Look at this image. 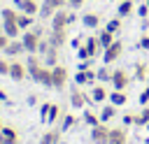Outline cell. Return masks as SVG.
Here are the masks:
<instances>
[{"instance_id": "obj_23", "label": "cell", "mask_w": 149, "mask_h": 144, "mask_svg": "<svg viewBox=\"0 0 149 144\" xmlns=\"http://www.w3.org/2000/svg\"><path fill=\"white\" fill-rule=\"evenodd\" d=\"M61 142V130H47L40 137V144H58Z\"/></svg>"}, {"instance_id": "obj_46", "label": "cell", "mask_w": 149, "mask_h": 144, "mask_svg": "<svg viewBox=\"0 0 149 144\" xmlns=\"http://www.w3.org/2000/svg\"><path fill=\"white\" fill-rule=\"evenodd\" d=\"M88 67H91V60H81L79 63V70H88Z\"/></svg>"}, {"instance_id": "obj_11", "label": "cell", "mask_w": 149, "mask_h": 144, "mask_svg": "<svg viewBox=\"0 0 149 144\" xmlns=\"http://www.w3.org/2000/svg\"><path fill=\"white\" fill-rule=\"evenodd\" d=\"M26 77H28V67L23 63H19V60L9 63V79L12 81H23Z\"/></svg>"}, {"instance_id": "obj_51", "label": "cell", "mask_w": 149, "mask_h": 144, "mask_svg": "<svg viewBox=\"0 0 149 144\" xmlns=\"http://www.w3.org/2000/svg\"><path fill=\"white\" fill-rule=\"evenodd\" d=\"M116 2H121V0H116Z\"/></svg>"}, {"instance_id": "obj_21", "label": "cell", "mask_w": 149, "mask_h": 144, "mask_svg": "<svg viewBox=\"0 0 149 144\" xmlns=\"http://www.w3.org/2000/svg\"><path fill=\"white\" fill-rule=\"evenodd\" d=\"M98 116H100V121H102V123H107V121H112V118L116 116V107H114L112 102H109V105H102V109H100V114H98Z\"/></svg>"}, {"instance_id": "obj_45", "label": "cell", "mask_w": 149, "mask_h": 144, "mask_svg": "<svg viewBox=\"0 0 149 144\" xmlns=\"http://www.w3.org/2000/svg\"><path fill=\"white\" fill-rule=\"evenodd\" d=\"M30 30H33V33H35V35H37V37H42V26H33V28H30Z\"/></svg>"}, {"instance_id": "obj_10", "label": "cell", "mask_w": 149, "mask_h": 144, "mask_svg": "<svg viewBox=\"0 0 149 144\" xmlns=\"http://www.w3.org/2000/svg\"><path fill=\"white\" fill-rule=\"evenodd\" d=\"M51 79H54V88L56 91H63L65 88V81H68V70L63 65L51 67Z\"/></svg>"}, {"instance_id": "obj_27", "label": "cell", "mask_w": 149, "mask_h": 144, "mask_svg": "<svg viewBox=\"0 0 149 144\" xmlns=\"http://www.w3.org/2000/svg\"><path fill=\"white\" fill-rule=\"evenodd\" d=\"M84 123H86V125H91V128H95V125H98V123H102V121H100V116H98V114H93V111H88V109H86V111H84Z\"/></svg>"}, {"instance_id": "obj_50", "label": "cell", "mask_w": 149, "mask_h": 144, "mask_svg": "<svg viewBox=\"0 0 149 144\" xmlns=\"http://www.w3.org/2000/svg\"><path fill=\"white\" fill-rule=\"evenodd\" d=\"M147 7H149V0H147Z\"/></svg>"}, {"instance_id": "obj_14", "label": "cell", "mask_w": 149, "mask_h": 144, "mask_svg": "<svg viewBox=\"0 0 149 144\" xmlns=\"http://www.w3.org/2000/svg\"><path fill=\"white\" fill-rule=\"evenodd\" d=\"M0 144H19V132L9 125H2L0 130Z\"/></svg>"}, {"instance_id": "obj_18", "label": "cell", "mask_w": 149, "mask_h": 144, "mask_svg": "<svg viewBox=\"0 0 149 144\" xmlns=\"http://www.w3.org/2000/svg\"><path fill=\"white\" fill-rule=\"evenodd\" d=\"M26 49H23V42L21 39H9V44L5 46V53L9 56V58H16V56H21Z\"/></svg>"}, {"instance_id": "obj_8", "label": "cell", "mask_w": 149, "mask_h": 144, "mask_svg": "<svg viewBox=\"0 0 149 144\" xmlns=\"http://www.w3.org/2000/svg\"><path fill=\"white\" fill-rule=\"evenodd\" d=\"M86 102H91V95H86L79 86H72V91H70V105L74 109H84Z\"/></svg>"}, {"instance_id": "obj_28", "label": "cell", "mask_w": 149, "mask_h": 144, "mask_svg": "<svg viewBox=\"0 0 149 144\" xmlns=\"http://www.w3.org/2000/svg\"><path fill=\"white\" fill-rule=\"evenodd\" d=\"M149 123V105H144V109L135 116V125H147Z\"/></svg>"}, {"instance_id": "obj_2", "label": "cell", "mask_w": 149, "mask_h": 144, "mask_svg": "<svg viewBox=\"0 0 149 144\" xmlns=\"http://www.w3.org/2000/svg\"><path fill=\"white\" fill-rule=\"evenodd\" d=\"M102 49H100V42H98V35L95 37H86V42L77 49V56L81 58V60H91L93 56H98Z\"/></svg>"}, {"instance_id": "obj_35", "label": "cell", "mask_w": 149, "mask_h": 144, "mask_svg": "<svg viewBox=\"0 0 149 144\" xmlns=\"http://www.w3.org/2000/svg\"><path fill=\"white\" fill-rule=\"evenodd\" d=\"M74 84H77V86H86V74H84V70H77V74H74Z\"/></svg>"}, {"instance_id": "obj_48", "label": "cell", "mask_w": 149, "mask_h": 144, "mask_svg": "<svg viewBox=\"0 0 149 144\" xmlns=\"http://www.w3.org/2000/svg\"><path fill=\"white\" fill-rule=\"evenodd\" d=\"M144 128H147V132H149V123H147V125H144Z\"/></svg>"}, {"instance_id": "obj_42", "label": "cell", "mask_w": 149, "mask_h": 144, "mask_svg": "<svg viewBox=\"0 0 149 144\" xmlns=\"http://www.w3.org/2000/svg\"><path fill=\"white\" fill-rule=\"evenodd\" d=\"M84 2H86V0H68V7H70V9H79Z\"/></svg>"}, {"instance_id": "obj_13", "label": "cell", "mask_w": 149, "mask_h": 144, "mask_svg": "<svg viewBox=\"0 0 149 144\" xmlns=\"http://www.w3.org/2000/svg\"><path fill=\"white\" fill-rule=\"evenodd\" d=\"M47 39H49V44L56 46V49L65 46V42H68V28H65V30H51V33L47 35Z\"/></svg>"}, {"instance_id": "obj_7", "label": "cell", "mask_w": 149, "mask_h": 144, "mask_svg": "<svg viewBox=\"0 0 149 144\" xmlns=\"http://www.w3.org/2000/svg\"><path fill=\"white\" fill-rule=\"evenodd\" d=\"M112 86H114V91H126V86L130 84V77H128V72L126 70H112V81H109Z\"/></svg>"}, {"instance_id": "obj_15", "label": "cell", "mask_w": 149, "mask_h": 144, "mask_svg": "<svg viewBox=\"0 0 149 144\" xmlns=\"http://www.w3.org/2000/svg\"><path fill=\"white\" fill-rule=\"evenodd\" d=\"M107 98H109L107 88H105L102 84H93V88H91V102H98V105H102Z\"/></svg>"}, {"instance_id": "obj_9", "label": "cell", "mask_w": 149, "mask_h": 144, "mask_svg": "<svg viewBox=\"0 0 149 144\" xmlns=\"http://www.w3.org/2000/svg\"><path fill=\"white\" fill-rule=\"evenodd\" d=\"M91 139L93 144H109V128L105 123H98L95 128H91Z\"/></svg>"}, {"instance_id": "obj_20", "label": "cell", "mask_w": 149, "mask_h": 144, "mask_svg": "<svg viewBox=\"0 0 149 144\" xmlns=\"http://www.w3.org/2000/svg\"><path fill=\"white\" fill-rule=\"evenodd\" d=\"M81 23H84V28L95 30V28L100 26V16H98V14H93V12H88V14H84V16H81Z\"/></svg>"}, {"instance_id": "obj_47", "label": "cell", "mask_w": 149, "mask_h": 144, "mask_svg": "<svg viewBox=\"0 0 149 144\" xmlns=\"http://www.w3.org/2000/svg\"><path fill=\"white\" fill-rule=\"evenodd\" d=\"M72 46H77V49H79V46H81V39H79V37H74V39H72Z\"/></svg>"}, {"instance_id": "obj_33", "label": "cell", "mask_w": 149, "mask_h": 144, "mask_svg": "<svg viewBox=\"0 0 149 144\" xmlns=\"http://www.w3.org/2000/svg\"><path fill=\"white\" fill-rule=\"evenodd\" d=\"M0 14H2V21H16V16H19V9H9V7H5Z\"/></svg>"}, {"instance_id": "obj_30", "label": "cell", "mask_w": 149, "mask_h": 144, "mask_svg": "<svg viewBox=\"0 0 149 144\" xmlns=\"http://www.w3.org/2000/svg\"><path fill=\"white\" fill-rule=\"evenodd\" d=\"M147 74H149L147 63H137V65H135V77H137L140 81H144V79H147Z\"/></svg>"}, {"instance_id": "obj_32", "label": "cell", "mask_w": 149, "mask_h": 144, "mask_svg": "<svg viewBox=\"0 0 149 144\" xmlns=\"http://www.w3.org/2000/svg\"><path fill=\"white\" fill-rule=\"evenodd\" d=\"M74 123H77V116L74 114H65L63 116V123H61V130H70Z\"/></svg>"}, {"instance_id": "obj_43", "label": "cell", "mask_w": 149, "mask_h": 144, "mask_svg": "<svg viewBox=\"0 0 149 144\" xmlns=\"http://www.w3.org/2000/svg\"><path fill=\"white\" fill-rule=\"evenodd\" d=\"M121 121H123V125H133V123H135V114H126Z\"/></svg>"}, {"instance_id": "obj_4", "label": "cell", "mask_w": 149, "mask_h": 144, "mask_svg": "<svg viewBox=\"0 0 149 144\" xmlns=\"http://www.w3.org/2000/svg\"><path fill=\"white\" fill-rule=\"evenodd\" d=\"M68 5V0H44L42 5H40V19H51L54 14H56V9H63Z\"/></svg>"}, {"instance_id": "obj_26", "label": "cell", "mask_w": 149, "mask_h": 144, "mask_svg": "<svg viewBox=\"0 0 149 144\" xmlns=\"http://www.w3.org/2000/svg\"><path fill=\"white\" fill-rule=\"evenodd\" d=\"M114 39H116V37H114V33H109V30H102V33L98 35V42H100V49H102V51H105Z\"/></svg>"}, {"instance_id": "obj_40", "label": "cell", "mask_w": 149, "mask_h": 144, "mask_svg": "<svg viewBox=\"0 0 149 144\" xmlns=\"http://www.w3.org/2000/svg\"><path fill=\"white\" fill-rule=\"evenodd\" d=\"M140 105H149V86L140 93Z\"/></svg>"}, {"instance_id": "obj_1", "label": "cell", "mask_w": 149, "mask_h": 144, "mask_svg": "<svg viewBox=\"0 0 149 144\" xmlns=\"http://www.w3.org/2000/svg\"><path fill=\"white\" fill-rule=\"evenodd\" d=\"M28 77H30L33 81H37V84L47 86V88H54V79H51V67H47L44 63H40V65H33V67H28Z\"/></svg>"}, {"instance_id": "obj_5", "label": "cell", "mask_w": 149, "mask_h": 144, "mask_svg": "<svg viewBox=\"0 0 149 144\" xmlns=\"http://www.w3.org/2000/svg\"><path fill=\"white\" fill-rule=\"evenodd\" d=\"M70 26V12L63 9H56V14L51 16V30H65Z\"/></svg>"}, {"instance_id": "obj_37", "label": "cell", "mask_w": 149, "mask_h": 144, "mask_svg": "<svg viewBox=\"0 0 149 144\" xmlns=\"http://www.w3.org/2000/svg\"><path fill=\"white\" fill-rule=\"evenodd\" d=\"M137 49H142V51H149V35H142V37H140V42H137Z\"/></svg>"}, {"instance_id": "obj_3", "label": "cell", "mask_w": 149, "mask_h": 144, "mask_svg": "<svg viewBox=\"0 0 149 144\" xmlns=\"http://www.w3.org/2000/svg\"><path fill=\"white\" fill-rule=\"evenodd\" d=\"M121 53H123V42H121V39H114V42L102 51V63H105V65H112V63H116V60L121 58Z\"/></svg>"}, {"instance_id": "obj_39", "label": "cell", "mask_w": 149, "mask_h": 144, "mask_svg": "<svg viewBox=\"0 0 149 144\" xmlns=\"http://www.w3.org/2000/svg\"><path fill=\"white\" fill-rule=\"evenodd\" d=\"M49 107H51V102H44V105L40 107V116H42V121H47V114H49Z\"/></svg>"}, {"instance_id": "obj_24", "label": "cell", "mask_w": 149, "mask_h": 144, "mask_svg": "<svg viewBox=\"0 0 149 144\" xmlns=\"http://www.w3.org/2000/svg\"><path fill=\"white\" fill-rule=\"evenodd\" d=\"M107 100H109L114 107H121V105H126V102H128V98H126V93H123V91H112Z\"/></svg>"}, {"instance_id": "obj_36", "label": "cell", "mask_w": 149, "mask_h": 144, "mask_svg": "<svg viewBox=\"0 0 149 144\" xmlns=\"http://www.w3.org/2000/svg\"><path fill=\"white\" fill-rule=\"evenodd\" d=\"M0 74L2 77H9V60L7 58H0Z\"/></svg>"}, {"instance_id": "obj_16", "label": "cell", "mask_w": 149, "mask_h": 144, "mask_svg": "<svg viewBox=\"0 0 149 144\" xmlns=\"http://www.w3.org/2000/svg\"><path fill=\"white\" fill-rule=\"evenodd\" d=\"M109 144H128L126 128H109Z\"/></svg>"}, {"instance_id": "obj_31", "label": "cell", "mask_w": 149, "mask_h": 144, "mask_svg": "<svg viewBox=\"0 0 149 144\" xmlns=\"http://www.w3.org/2000/svg\"><path fill=\"white\" fill-rule=\"evenodd\" d=\"M58 116H61V107H58V105H51V107H49V114H47V123L58 121Z\"/></svg>"}, {"instance_id": "obj_38", "label": "cell", "mask_w": 149, "mask_h": 144, "mask_svg": "<svg viewBox=\"0 0 149 144\" xmlns=\"http://www.w3.org/2000/svg\"><path fill=\"white\" fill-rule=\"evenodd\" d=\"M42 60L35 56V53H28V63H26V67H33V65H40Z\"/></svg>"}, {"instance_id": "obj_22", "label": "cell", "mask_w": 149, "mask_h": 144, "mask_svg": "<svg viewBox=\"0 0 149 144\" xmlns=\"http://www.w3.org/2000/svg\"><path fill=\"white\" fill-rule=\"evenodd\" d=\"M133 12H135V5H133L130 0H121V2H119V9H116L119 19H126V16H130Z\"/></svg>"}, {"instance_id": "obj_12", "label": "cell", "mask_w": 149, "mask_h": 144, "mask_svg": "<svg viewBox=\"0 0 149 144\" xmlns=\"http://www.w3.org/2000/svg\"><path fill=\"white\" fill-rule=\"evenodd\" d=\"M14 5H16V9L23 12V14H30V16L40 14V2H37V0H14Z\"/></svg>"}, {"instance_id": "obj_34", "label": "cell", "mask_w": 149, "mask_h": 144, "mask_svg": "<svg viewBox=\"0 0 149 144\" xmlns=\"http://www.w3.org/2000/svg\"><path fill=\"white\" fill-rule=\"evenodd\" d=\"M95 74H98V81H102V84L105 81H112V70L109 67H100Z\"/></svg>"}, {"instance_id": "obj_44", "label": "cell", "mask_w": 149, "mask_h": 144, "mask_svg": "<svg viewBox=\"0 0 149 144\" xmlns=\"http://www.w3.org/2000/svg\"><path fill=\"white\" fill-rule=\"evenodd\" d=\"M9 44V37L5 35V33H0V51H5V46Z\"/></svg>"}, {"instance_id": "obj_17", "label": "cell", "mask_w": 149, "mask_h": 144, "mask_svg": "<svg viewBox=\"0 0 149 144\" xmlns=\"http://www.w3.org/2000/svg\"><path fill=\"white\" fill-rule=\"evenodd\" d=\"M2 33H5L9 39H16L23 30L19 28V23H16V21H2Z\"/></svg>"}, {"instance_id": "obj_19", "label": "cell", "mask_w": 149, "mask_h": 144, "mask_svg": "<svg viewBox=\"0 0 149 144\" xmlns=\"http://www.w3.org/2000/svg\"><path fill=\"white\" fill-rule=\"evenodd\" d=\"M42 63H44L47 67H56V65H58V49H56V46H49L47 53H44V58H42Z\"/></svg>"}, {"instance_id": "obj_25", "label": "cell", "mask_w": 149, "mask_h": 144, "mask_svg": "<svg viewBox=\"0 0 149 144\" xmlns=\"http://www.w3.org/2000/svg\"><path fill=\"white\" fill-rule=\"evenodd\" d=\"M16 23H19V28H21V30H30V28H33V16H30V14H23V12H19V16H16Z\"/></svg>"}, {"instance_id": "obj_41", "label": "cell", "mask_w": 149, "mask_h": 144, "mask_svg": "<svg viewBox=\"0 0 149 144\" xmlns=\"http://www.w3.org/2000/svg\"><path fill=\"white\" fill-rule=\"evenodd\" d=\"M137 14H140V19H147V16H149V7H147V2H144V5H140Z\"/></svg>"}, {"instance_id": "obj_49", "label": "cell", "mask_w": 149, "mask_h": 144, "mask_svg": "<svg viewBox=\"0 0 149 144\" xmlns=\"http://www.w3.org/2000/svg\"><path fill=\"white\" fill-rule=\"evenodd\" d=\"M0 130H2V121H0Z\"/></svg>"}, {"instance_id": "obj_29", "label": "cell", "mask_w": 149, "mask_h": 144, "mask_svg": "<svg viewBox=\"0 0 149 144\" xmlns=\"http://www.w3.org/2000/svg\"><path fill=\"white\" fill-rule=\"evenodd\" d=\"M105 30H109V33H114V35H116V33L121 30V19H119V16H116V19H109V21H107V26H105Z\"/></svg>"}, {"instance_id": "obj_6", "label": "cell", "mask_w": 149, "mask_h": 144, "mask_svg": "<svg viewBox=\"0 0 149 144\" xmlns=\"http://www.w3.org/2000/svg\"><path fill=\"white\" fill-rule=\"evenodd\" d=\"M40 39H42V37H37L33 30H23V33H21V42H23V49H26L28 53H37Z\"/></svg>"}]
</instances>
